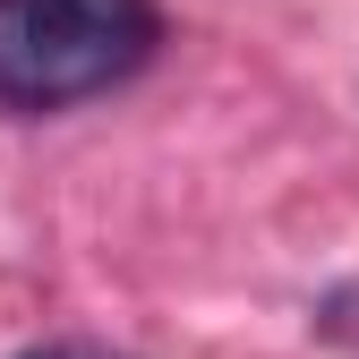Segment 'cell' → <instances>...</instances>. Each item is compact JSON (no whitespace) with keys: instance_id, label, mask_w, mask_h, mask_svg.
<instances>
[{"instance_id":"7a4b0ae2","label":"cell","mask_w":359,"mask_h":359,"mask_svg":"<svg viewBox=\"0 0 359 359\" xmlns=\"http://www.w3.org/2000/svg\"><path fill=\"white\" fill-rule=\"evenodd\" d=\"M18 359H103V351H77V342H52V351H18Z\"/></svg>"},{"instance_id":"6da1fadb","label":"cell","mask_w":359,"mask_h":359,"mask_svg":"<svg viewBox=\"0 0 359 359\" xmlns=\"http://www.w3.org/2000/svg\"><path fill=\"white\" fill-rule=\"evenodd\" d=\"M163 43L154 0H0V103L69 111L137 77Z\"/></svg>"}]
</instances>
